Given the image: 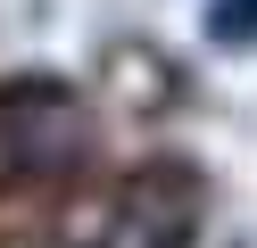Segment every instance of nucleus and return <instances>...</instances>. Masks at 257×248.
<instances>
[{
	"mask_svg": "<svg viewBox=\"0 0 257 248\" xmlns=\"http://www.w3.org/2000/svg\"><path fill=\"white\" fill-rule=\"evenodd\" d=\"M216 42H257V0H216Z\"/></svg>",
	"mask_w": 257,
	"mask_h": 248,
	"instance_id": "nucleus-3",
	"label": "nucleus"
},
{
	"mask_svg": "<svg viewBox=\"0 0 257 248\" xmlns=\"http://www.w3.org/2000/svg\"><path fill=\"white\" fill-rule=\"evenodd\" d=\"M191 231H199V190H191V174H141V182H124L100 248H191Z\"/></svg>",
	"mask_w": 257,
	"mask_h": 248,
	"instance_id": "nucleus-2",
	"label": "nucleus"
},
{
	"mask_svg": "<svg viewBox=\"0 0 257 248\" xmlns=\"http://www.w3.org/2000/svg\"><path fill=\"white\" fill-rule=\"evenodd\" d=\"M83 124H75L67 91H9L0 99V182H42L75 157Z\"/></svg>",
	"mask_w": 257,
	"mask_h": 248,
	"instance_id": "nucleus-1",
	"label": "nucleus"
}]
</instances>
